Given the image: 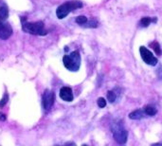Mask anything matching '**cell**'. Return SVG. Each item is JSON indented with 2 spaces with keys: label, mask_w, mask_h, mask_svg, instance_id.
Returning a JSON list of instances; mask_svg holds the SVG:
<instances>
[{
  "label": "cell",
  "mask_w": 162,
  "mask_h": 146,
  "mask_svg": "<svg viewBox=\"0 0 162 146\" xmlns=\"http://www.w3.org/2000/svg\"><path fill=\"white\" fill-rule=\"evenodd\" d=\"M60 97L65 102H71L73 101V93L70 87L64 86L60 90Z\"/></svg>",
  "instance_id": "cell-8"
},
{
  "label": "cell",
  "mask_w": 162,
  "mask_h": 146,
  "mask_svg": "<svg viewBox=\"0 0 162 146\" xmlns=\"http://www.w3.org/2000/svg\"><path fill=\"white\" fill-rule=\"evenodd\" d=\"M85 27H87V28H96L97 27V25H98V23H97V21H94V20H91L90 22H86L85 24ZM83 25V26H84Z\"/></svg>",
  "instance_id": "cell-17"
},
{
  "label": "cell",
  "mask_w": 162,
  "mask_h": 146,
  "mask_svg": "<svg viewBox=\"0 0 162 146\" xmlns=\"http://www.w3.org/2000/svg\"><path fill=\"white\" fill-rule=\"evenodd\" d=\"M144 117H145V112H143L142 110H139V109L135 110L129 114V118L132 120H141Z\"/></svg>",
  "instance_id": "cell-9"
},
{
  "label": "cell",
  "mask_w": 162,
  "mask_h": 146,
  "mask_svg": "<svg viewBox=\"0 0 162 146\" xmlns=\"http://www.w3.org/2000/svg\"><path fill=\"white\" fill-rule=\"evenodd\" d=\"M12 34V29L8 22L0 18V39L7 40Z\"/></svg>",
  "instance_id": "cell-7"
},
{
  "label": "cell",
  "mask_w": 162,
  "mask_h": 146,
  "mask_svg": "<svg viewBox=\"0 0 162 146\" xmlns=\"http://www.w3.org/2000/svg\"><path fill=\"white\" fill-rule=\"evenodd\" d=\"M98 106H99L100 108L105 107V106H106V101H105L103 98H100V99L98 100Z\"/></svg>",
  "instance_id": "cell-18"
},
{
  "label": "cell",
  "mask_w": 162,
  "mask_h": 146,
  "mask_svg": "<svg viewBox=\"0 0 162 146\" xmlns=\"http://www.w3.org/2000/svg\"><path fill=\"white\" fill-rule=\"evenodd\" d=\"M150 45L153 47V48H154L155 52L157 54V55H160V54H161V48H160L159 44H158L157 42H154V43H151Z\"/></svg>",
  "instance_id": "cell-15"
},
{
  "label": "cell",
  "mask_w": 162,
  "mask_h": 146,
  "mask_svg": "<svg viewBox=\"0 0 162 146\" xmlns=\"http://www.w3.org/2000/svg\"><path fill=\"white\" fill-rule=\"evenodd\" d=\"M86 22H87V18H86V16L81 15V16H78V17L76 18V23L79 24V25L83 26Z\"/></svg>",
  "instance_id": "cell-14"
},
{
  "label": "cell",
  "mask_w": 162,
  "mask_h": 146,
  "mask_svg": "<svg viewBox=\"0 0 162 146\" xmlns=\"http://www.w3.org/2000/svg\"><path fill=\"white\" fill-rule=\"evenodd\" d=\"M155 21H156L155 18V19H151L150 17H143L142 19L140 20V26L146 28V27H148L151 24V22H155Z\"/></svg>",
  "instance_id": "cell-12"
},
{
  "label": "cell",
  "mask_w": 162,
  "mask_h": 146,
  "mask_svg": "<svg viewBox=\"0 0 162 146\" xmlns=\"http://www.w3.org/2000/svg\"><path fill=\"white\" fill-rule=\"evenodd\" d=\"M111 131L115 140L119 142V144H124L127 141L128 133L126 131L125 127L123 126V123L121 121L117 120L111 123Z\"/></svg>",
  "instance_id": "cell-2"
},
{
  "label": "cell",
  "mask_w": 162,
  "mask_h": 146,
  "mask_svg": "<svg viewBox=\"0 0 162 146\" xmlns=\"http://www.w3.org/2000/svg\"><path fill=\"white\" fill-rule=\"evenodd\" d=\"M139 52L142 60L145 62L147 65L150 66H155L157 64V59L153 55V53L145 47H140L139 48Z\"/></svg>",
  "instance_id": "cell-5"
},
{
  "label": "cell",
  "mask_w": 162,
  "mask_h": 146,
  "mask_svg": "<svg viewBox=\"0 0 162 146\" xmlns=\"http://www.w3.org/2000/svg\"><path fill=\"white\" fill-rule=\"evenodd\" d=\"M144 112L148 116H155L156 114V109L152 105H146L144 107Z\"/></svg>",
  "instance_id": "cell-11"
},
{
  "label": "cell",
  "mask_w": 162,
  "mask_h": 146,
  "mask_svg": "<svg viewBox=\"0 0 162 146\" xmlns=\"http://www.w3.org/2000/svg\"><path fill=\"white\" fill-rule=\"evenodd\" d=\"M157 75H158V77L162 80V66H160V67L157 69Z\"/></svg>",
  "instance_id": "cell-19"
},
{
  "label": "cell",
  "mask_w": 162,
  "mask_h": 146,
  "mask_svg": "<svg viewBox=\"0 0 162 146\" xmlns=\"http://www.w3.org/2000/svg\"><path fill=\"white\" fill-rule=\"evenodd\" d=\"M0 120H1V121H5L6 120V116L4 114H1V116H0Z\"/></svg>",
  "instance_id": "cell-20"
},
{
  "label": "cell",
  "mask_w": 162,
  "mask_h": 146,
  "mask_svg": "<svg viewBox=\"0 0 162 146\" xmlns=\"http://www.w3.org/2000/svg\"><path fill=\"white\" fill-rule=\"evenodd\" d=\"M82 7H83V4L80 1H75V0L74 1H67L57 8L56 15L59 19H63V18L68 15L69 12L73 11L77 9H80Z\"/></svg>",
  "instance_id": "cell-4"
},
{
  "label": "cell",
  "mask_w": 162,
  "mask_h": 146,
  "mask_svg": "<svg viewBox=\"0 0 162 146\" xmlns=\"http://www.w3.org/2000/svg\"><path fill=\"white\" fill-rule=\"evenodd\" d=\"M54 101H55V95L52 91L47 89L43 94V107L45 110H49L54 103Z\"/></svg>",
  "instance_id": "cell-6"
},
{
  "label": "cell",
  "mask_w": 162,
  "mask_h": 146,
  "mask_svg": "<svg viewBox=\"0 0 162 146\" xmlns=\"http://www.w3.org/2000/svg\"><path fill=\"white\" fill-rule=\"evenodd\" d=\"M9 16V10L5 4H2L0 6V18L3 20H6Z\"/></svg>",
  "instance_id": "cell-10"
},
{
  "label": "cell",
  "mask_w": 162,
  "mask_h": 146,
  "mask_svg": "<svg viewBox=\"0 0 162 146\" xmlns=\"http://www.w3.org/2000/svg\"><path fill=\"white\" fill-rule=\"evenodd\" d=\"M8 100H9V95H8V93H5L3 98L1 99V101H0V107H1V108L4 107L5 104L8 103Z\"/></svg>",
  "instance_id": "cell-16"
},
{
  "label": "cell",
  "mask_w": 162,
  "mask_h": 146,
  "mask_svg": "<svg viewBox=\"0 0 162 146\" xmlns=\"http://www.w3.org/2000/svg\"><path fill=\"white\" fill-rule=\"evenodd\" d=\"M63 63L65 68L70 71H78L81 66V55L79 51L75 50L70 54H66L63 58Z\"/></svg>",
  "instance_id": "cell-3"
},
{
  "label": "cell",
  "mask_w": 162,
  "mask_h": 146,
  "mask_svg": "<svg viewBox=\"0 0 162 146\" xmlns=\"http://www.w3.org/2000/svg\"><path fill=\"white\" fill-rule=\"evenodd\" d=\"M107 99H108V101H109L110 103H114L116 101L117 95H116V93L114 92L113 90L108 91V92H107Z\"/></svg>",
  "instance_id": "cell-13"
},
{
  "label": "cell",
  "mask_w": 162,
  "mask_h": 146,
  "mask_svg": "<svg viewBox=\"0 0 162 146\" xmlns=\"http://www.w3.org/2000/svg\"><path fill=\"white\" fill-rule=\"evenodd\" d=\"M22 29L25 32L33 34V35H46L47 30H45V25L42 21L38 22H28L26 17H21Z\"/></svg>",
  "instance_id": "cell-1"
}]
</instances>
